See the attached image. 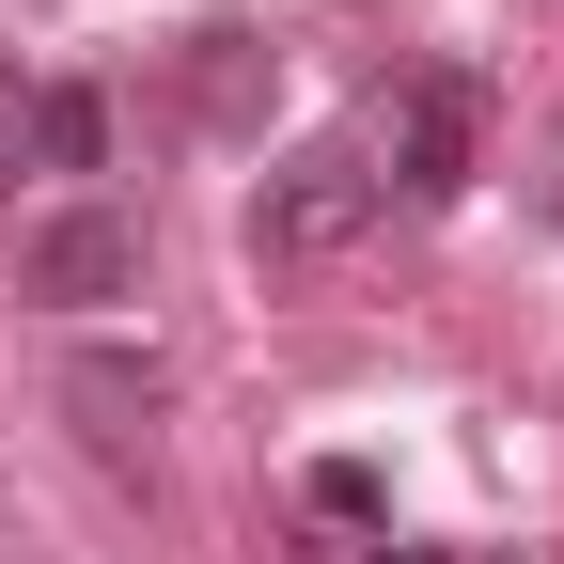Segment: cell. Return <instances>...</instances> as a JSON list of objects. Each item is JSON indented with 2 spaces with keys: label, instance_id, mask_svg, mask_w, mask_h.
Instances as JSON below:
<instances>
[{
  "label": "cell",
  "instance_id": "6da1fadb",
  "mask_svg": "<svg viewBox=\"0 0 564 564\" xmlns=\"http://www.w3.org/2000/svg\"><path fill=\"white\" fill-rule=\"evenodd\" d=\"M377 158H345V141H314V158H282L267 188H251V251L267 267H329V251H361L377 236Z\"/></svg>",
  "mask_w": 564,
  "mask_h": 564
},
{
  "label": "cell",
  "instance_id": "7a4b0ae2",
  "mask_svg": "<svg viewBox=\"0 0 564 564\" xmlns=\"http://www.w3.org/2000/svg\"><path fill=\"white\" fill-rule=\"evenodd\" d=\"M158 408H173V377L141 361V345H79V361H63V423H79V455L110 486H158Z\"/></svg>",
  "mask_w": 564,
  "mask_h": 564
},
{
  "label": "cell",
  "instance_id": "3957f363",
  "mask_svg": "<svg viewBox=\"0 0 564 564\" xmlns=\"http://www.w3.org/2000/svg\"><path fill=\"white\" fill-rule=\"evenodd\" d=\"M17 282L47 314H110V299H141V220L126 204H47V220L17 236Z\"/></svg>",
  "mask_w": 564,
  "mask_h": 564
},
{
  "label": "cell",
  "instance_id": "277c9868",
  "mask_svg": "<svg viewBox=\"0 0 564 564\" xmlns=\"http://www.w3.org/2000/svg\"><path fill=\"white\" fill-rule=\"evenodd\" d=\"M470 141H486V95L455 79V63H408V79H392V204H455L470 188Z\"/></svg>",
  "mask_w": 564,
  "mask_h": 564
},
{
  "label": "cell",
  "instance_id": "5b68a950",
  "mask_svg": "<svg viewBox=\"0 0 564 564\" xmlns=\"http://www.w3.org/2000/svg\"><path fill=\"white\" fill-rule=\"evenodd\" d=\"M110 173V95L95 79H32V188H79Z\"/></svg>",
  "mask_w": 564,
  "mask_h": 564
},
{
  "label": "cell",
  "instance_id": "8992f818",
  "mask_svg": "<svg viewBox=\"0 0 564 564\" xmlns=\"http://www.w3.org/2000/svg\"><path fill=\"white\" fill-rule=\"evenodd\" d=\"M17 188H32V79L0 63V204H17Z\"/></svg>",
  "mask_w": 564,
  "mask_h": 564
},
{
  "label": "cell",
  "instance_id": "52a82bcc",
  "mask_svg": "<svg viewBox=\"0 0 564 564\" xmlns=\"http://www.w3.org/2000/svg\"><path fill=\"white\" fill-rule=\"evenodd\" d=\"M314 518H377V470L361 455H314Z\"/></svg>",
  "mask_w": 564,
  "mask_h": 564
}]
</instances>
